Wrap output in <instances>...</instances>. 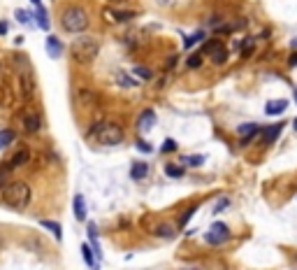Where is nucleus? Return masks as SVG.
I'll list each match as a JSON object with an SVG mask.
<instances>
[{
  "instance_id": "c756f323",
  "label": "nucleus",
  "mask_w": 297,
  "mask_h": 270,
  "mask_svg": "<svg viewBox=\"0 0 297 270\" xmlns=\"http://www.w3.org/2000/svg\"><path fill=\"white\" fill-rule=\"evenodd\" d=\"M14 17H17L21 24H30V21H33V17L28 14L26 9H17V12H14Z\"/></svg>"
},
{
  "instance_id": "f257e3e1",
  "label": "nucleus",
  "mask_w": 297,
  "mask_h": 270,
  "mask_svg": "<svg viewBox=\"0 0 297 270\" xmlns=\"http://www.w3.org/2000/svg\"><path fill=\"white\" fill-rule=\"evenodd\" d=\"M30 200H33V191L28 187L26 182H7L2 191H0V203L9 210H14V212H21V210H26L30 205Z\"/></svg>"
},
{
  "instance_id": "4468645a",
  "label": "nucleus",
  "mask_w": 297,
  "mask_h": 270,
  "mask_svg": "<svg viewBox=\"0 0 297 270\" xmlns=\"http://www.w3.org/2000/svg\"><path fill=\"white\" fill-rule=\"evenodd\" d=\"M283 131V124H274V126L265 128V137H262V144H274L279 140V133Z\"/></svg>"
},
{
  "instance_id": "aec40b11",
  "label": "nucleus",
  "mask_w": 297,
  "mask_h": 270,
  "mask_svg": "<svg viewBox=\"0 0 297 270\" xmlns=\"http://www.w3.org/2000/svg\"><path fill=\"white\" fill-rule=\"evenodd\" d=\"M35 19H37V24H40V28L42 30H49V17H47V12H44V7L40 5V7H35Z\"/></svg>"
},
{
  "instance_id": "bb28decb",
  "label": "nucleus",
  "mask_w": 297,
  "mask_h": 270,
  "mask_svg": "<svg viewBox=\"0 0 297 270\" xmlns=\"http://www.w3.org/2000/svg\"><path fill=\"white\" fill-rule=\"evenodd\" d=\"M219 47H223V42H221V40H209V42L204 45V49H202V54H211V52H216Z\"/></svg>"
},
{
  "instance_id": "72a5a7b5",
  "label": "nucleus",
  "mask_w": 297,
  "mask_h": 270,
  "mask_svg": "<svg viewBox=\"0 0 297 270\" xmlns=\"http://www.w3.org/2000/svg\"><path fill=\"white\" fill-rule=\"evenodd\" d=\"M174 149H176L174 140H165V142H163V152H174Z\"/></svg>"
},
{
  "instance_id": "4c0bfd02",
  "label": "nucleus",
  "mask_w": 297,
  "mask_h": 270,
  "mask_svg": "<svg viewBox=\"0 0 297 270\" xmlns=\"http://www.w3.org/2000/svg\"><path fill=\"white\" fill-rule=\"evenodd\" d=\"M2 244H5V238H2V235H0V249H2Z\"/></svg>"
},
{
  "instance_id": "2f4dec72",
  "label": "nucleus",
  "mask_w": 297,
  "mask_h": 270,
  "mask_svg": "<svg viewBox=\"0 0 297 270\" xmlns=\"http://www.w3.org/2000/svg\"><path fill=\"white\" fill-rule=\"evenodd\" d=\"M135 75H140L142 80H151V77H153V72L148 70V68H142V65H137V68H135Z\"/></svg>"
},
{
  "instance_id": "a878e982",
  "label": "nucleus",
  "mask_w": 297,
  "mask_h": 270,
  "mask_svg": "<svg viewBox=\"0 0 297 270\" xmlns=\"http://www.w3.org/2000/svg\"><path fill=\"white\" fill-rule=\"evenodd\" d=\"M225 207H230V198L223 196V198H219L216 203H214V210H211V212H214V215H219V212H223Z\"/></svg>"
},
{
  "instance_id": "cd10ccee",
  "label": "nucleus",
  "mask_w": 297,
  "mask_h": 270,
  "mask_svg": "<svg viewBox=\"0 0 297 270\" xmlns=\"http://www.w3.org/2000/svg\"><path fill=\"white\" fill-rule=\"evenodd\" d=\"M202 37H204V33H195V35H188V37L184 40V49H191L195 42H200Z\"/></svg>"
},
{
  "instance_id": "a211bd4d",
  "label": "nucleus",
  "mask_w": 297,
  "mask_h": 270,
  "mask_svg": "<svg viewBox=\"0 0 297 270\" xmlns=\"http://www.w3.org/2000/svg\"><path fill=\"white\" fill-rule=\"evenodd\" d=\"M17 140V135H14V131H9V128H5V131H0V149H7L9 144Z\"/></svg>"
},
{
  "instance_id": "9b49d317",
  "label": "nucleus",
  "mask_w": 297,
  "mask_h": 270,
  "mask_svg": "<svg viewBox=\"0 0 297 270\" xmlns=\"http://www.w3.org/2000/svg\"><path fill=\"white\" fill-rule=\"evenodd\" d=\"M40 128H42V119H40L37 112H30V114L24 117V131L26 133H37Z\"/></svg>"
},
{
  "instance_id": "a19ab883",
  "label": "nucleus",
  "mask_w": 297,
  "mask_h": 270,
  "mask_svg": "<svg viewBox=\"0 0 297 270\" xmlns=\"http://www.w3.org/2000/svg\"><path fill=\"white\" fill-rule=\"evenodd\" d=\"M295 100H297V89H295Z\"/></svg>"
},
{
  "instance_id": "f3484780",
  "label": "nucleus",
  "mask_w": 297,
  "mask_h": 270,
  "mask_svg": "<svg viewBox=\"0 0 297 270\" xmlns=\"http://www.w3.org/2000/svg\"><path fill=\"white\" fill-rule=\"evenodd\" d=\"M40 226H42V228H47L51 235H56V240H58V243L63 240V231H61V224H58V221H47V219H42V221H40Z\"/></svg>"
},
{
  "instance_id": "473e14b6",
  "label": "nucleus",
  "mask_w": 297,
  "mask_h": 270,
  "mask_svg": "<svg viewBox=\"0 0 297 270\" xmlns=\"http://www.w3.org/2000/svg\"><path fill=\"white\" fill-rule=\"evenodd\" d=\"M137 149H142V152H153V147H151V144L148 142H144V140H137Z\"/></svg>"
},
{
  "instance_id": "20e7f679",
  "label": "nucleus",
  "mask_w": 297,
  "mask_h": 270,
  "mask_svg": "<svg viewBox=\"0 0 297 270\" xmlns=\"http://www.w3.org/2000/svg\"><path fill=\"white\" fill-rule=\"evenodd\" d=\"M98 52H100V42L96 37H77L70 45V54L79 65H86L91 61H96Z\"/></svg>"
},
{
  "instance_id": "6ab92c4d",
  "label": "nucleus",
  "mask_w": 297,
  "mask_h": 270,
  "mask_svg": "<svg viewBox=\"0 0 297 270\" xmlns=\"http://www.w3.org/2000/svg\"><path fill=\"white\" fill-rule=\"evenodd\" d=\"M81 254H84V259H86V263H88V266H91L93 270L100 268V266H98L100 261H98L96 256H93V252H91V244H81Z\"/></svg>"
},
{
  "instance_id": "ddd939ff",
  "label": "nucleus",
  "mask_w": 297,
  "mask_h": 270,
  "mask_svg": "<svg viewBox=\"0 0 297 270\" xmlns=\"http://www.w3.org/2000/svg\"><path fill=\"white\" fill-rule=\"evenodd\" d=\"M237 133L239 135H244V140H242V142H251V140H253L255 135L260 133V126H258V124H242V126L237 128Z\"/></svg>"
},
{
  "instance_id": "7ed1b4c3",
  "label": "nucleus",
  "mask_w": 297,
  "mask_h": 270,
  "mask_svg": "<svg viewBox=\"0 0 297 270\" xmlns=\"http://www.w3.org/2000/svg\"><path fill=\"white\" fill-rule=\"evenodd\" d=\"M91 24V19H88L86 9L81 7V5H70V7L63 9L61 14V26L65 33H72V35H79V33H84Z\"/></svg>"
},
{
  "instance_id": "393cba45",
  "label": "nucleus",
  "mask_w": 297,
  "mask_h": 270,
  "mask_svg": "<svg viewBox=\"0 0 297 270\" xmlns=\"http://www.w3.org/2000/svg\"><path fill=\"white\" fill-rule=\"evenodd\" d=\"M181 161H184L186 165H202V163H204V156H202V154H198V156H181Z\"/></svg>"
},
{
  "instance_id": "412c9836",
  "label": "nucleus",
  "mask_w": 297,
  "mask_h": 270,
  "mask_svg": "<svg viewBox=\"0 0 297 270\" xmlns=\"http://www.w3.org/2000/svg\"><path fill=\"white\" fill-rule=\"evenodd\" d=\"M211 61H214V63L216 65H223L227 61V49L225 47H219V49H216V52H211Z\"/></svg>"
},
{
  "instance_id": "4be33fe9",
  "label": "nucleus",
  "mask_w": 297,
  "mask_h": 270,
  "mask_svg": "<svg viewBox=\"0 0 297 270\" xmlns=\"http://www.w3.org/2000/svg\"><path fill=\"white\" fill-rule=\"evenodd\" d=\"M107 19H114V21H130L132 12H114V9H107L105 12Z\"/></svg>"
},
{
  "instance_id": "9d476101",
  "label": "nucleus",
  "mask_w": 297,
  "mask_h": 270,
  "mask_svg": "<svg viewBox=\"0 0 297 270\" xmlns=\"http://www.w3.org/2000/svg\"><path fill=\"white\" fill-rule=\"evenodd\" d=\"M153 126H156V112H153V109H144L140 121H137V128H140L142 133H147V131H151Z\"/></svg>"
},
{
  "instance_id": "dca6fc26",
  "label": "nucleus",
  "mask_w": 297,
  "mask_h": 270,
  "mask_svg": "<svg viewBox=\"0 0 297 270\" xmlns=\"http://www.w3.org/2000/svg\"><path fill=\"white\" fill-rule=\"evenodd\" d=\"M153 233L158 235V238H165V240H172L176 235V228L172 224H158L156 228H153Z\"/></svg>"
},
{
  "instance_id": "ea45409f",
  "label": "nucleus",
  "mask_w": 297,
  "mask_h": 270,
  "mask_svg": "<svg viewBox=\"0 0 297 270\" xmlns=\"http://www.w3.org/2000/svg\"><path fill=\"white\" fill-rule=\"evenodd\" d=\"M290 45H293V47H295V49H297V37H295V40H293V42H290Z\"/></svg>"
},
{
  "instance_id": "c9c22d12",
  "label": "nucleus",
  "mask_w": 297,
  "mask_h": 270,
  "mask_svg": "<svg viewBox=\"0 0 297 270\" xmlns=\"http://www.w3.org/2000/svg\"><path fill=\"white\" fill-rule=\"evenodd\" d=\"M290 68H297V54L290 56Z\"/></svg>"
},
{
  "instance_id": "39448f33",
  "label": "nucleus",
  "mask_w": 297,
  "mask_h": 270,
  "mask_svg": "<svg viewBox=\"0 0 297 270\" xmlns=\"http://www.w3.org/2000/svg\"><path fill=\"white\" fill-rule=\"evenodd\" d=\"M14 65H17L19 72V84H21V91H24V98L33 100V96H35V72H33V65L28 61V56H17Z\"/></svg>"
},
{
  "instance_id": "2eb2a0df",
  "label": "nucleus",
  "mask_w": 297,
  "mask_h": 270,
  "mask_svg": "<svg viewBox=\"0 0 297 270\" xmlns=\"http://www.w3.org/2000/svg\"><path fill=\"white\" fill-rule=\"evenodd\" d=\"M147 172H148V165L144 161H135L130 165V177H132V180H144V177H147Z\"/></svg>"
},
{
  "instance_id": "423d86ee",
  "label": "nucleus",
  "mask_w": 297,
  "mask_h": 270,
  "mask_svg": "<svg viewBox=\"0 0 297 270\" xmlns=\"http://www.w3.org/2000/svg\"><path fill=\"white\" fill-rule=\"evenodd\" d=\"M204 240L209 244H223L230 240V228H227V224H223V221H214L211 224V228L204 233Z\"/></svg>"
},
{
  "instance_id": "f8f14e48",
  "label": "nucleus",
  "mask_w": 297,
  "mask_h": 270,
  "mask_svg": "<svg viewBox=\"0 0 297 270\" xmlns=\"http://www.w3.org/2000/svg\"><path fill=\"white\" fill-rule=\"evenodd\" d=\"M72 212H74V219L77 221H84L86 219V200H84L81 193H77L74 200H72Z\"/></svg>"
},
{
  "instance_id": "6e6552de",
  "label": "nucleus",
  "mask_w": 297,
  "mask_h": 270,
  "mask_svg": "<svg viewBox=\"0 0 297 270\" xmlns=\"http://www.w3.org/2000/svg\"><path fill=\"white\" fill-rule=\"evenodd\" d=\"M288 109V100L281 98V100H270L267 105H265V114L267 117H279V114H283Z\"/></svg>"
},
{
  "instance_id": "f03ea898",
  "label": "nucleus",
  "mask_w": 297,
  "mask_h": 270,
  "mask_svg": "<svg viewBox=\"0 0 297 270\" xmlns=\"http://www.w3.org/2000/svg\"><path fill=\"white\" fill-rule=\"evenodd\" d=\"M88 135L91 137H96L98 144H102V147H116V144L123 142V128L119 124H112V121H105V119H100L96 121L93 126L88 128Z\"/></svg>"
},
{
  "instance_id": "1a4fd4ad",
  "label": "nucleus",
  "mask_w": 297,
  "mask_h": 270,
  "mask_svg": "<svg viewBox=\"0 0 297 270\" xmlns=\"http://www.w3.org/2000/svg\"><path fill=\"white\" fill-rule=\"evenodd\" d=\"M63 52H65V49H63V42L56 35L47 37V56H49V58H61Z\"/></svg>"
},
{
  "instance_id": "c85d7f7f",
  "label": "nucleus",
  "mask_w": 297,
  "mask_h": 270,
  "mask_svg": "<svg viewBox=\"0 0 297 270\" xmlns=\"http://www.w3.org/2000/svg\"><path fill=\"white\" fill-rule=\"evenodd\" d=\"M186 65H188V68H200V65H202V54H193V56H188Z\"/></svg>"
},
{
  "instance_id": "f704fd0d",
  "label": "nucleus",
  "mask_w": 297,
  "mask_h": 270,
  "mask_svg": "<svg viewBox=\"0 0 297 270\" xmlns=\"http://www.w3.org/2000/svg\"><path fill=\"white\" fill-rule=\"evenodd\" d=\"M7 33V24L5 21H0V35H5Z\"/></svg>"
},
{
  "instance_id": "e433bc0d",
  "label": "nucleus",
  "mask_w": 297,
  "mask_h": 270,
  "mask_svg": "<svg viewBox=\"0 0 297 270\" xmlns=\"http://www.w3.org/2000/svg\"><path fill=\"white\" fill-rule=\"evenodd\" d=\"M109 2H116V5H121V2H128V0H109Z\"/></svg>"
},
{
  "instance_id": "7c9ffc66",
  "label": "nucleus",
  "mask_w": 297,
  "mask_h": 270,
  "mask_svg": "<svg viewBox=\"0 0 297 270\" xmlns=\"http://www.w3.org/2000/svg\"><path fill=\"white\" fill-rule=\"evenodd\" d=\"M119 84H121V86H137L140 81L132 80V77H128V75H119Z\"/></svg>"
},
{
  "instance_id": "58836bf2",
  "label": "nucleus",
  "mask_w": 297,
  "mask_h": 270,
  "mask_svg": "<svg viewBox=\"0 0 297 270\" xmlns=\"http://www.w3.org/2000/svg\"><path fill=\"white\" fill-rule=\"evenodd\" d=\"M293 131H295V133H297V119H295V121H293Z\"/></svg>"
},
{
  "instance_id": "5701e85b",
  "label": "nucleus",
  "mask_w": 297,
  "mask_h": 270,
  "mask_svg": "<svg viewBox=\"0 0 297 270\" xmlns=\"http://www.w3.org/2000/svg\"><path fill=\"white\" fill-rule=\"evenodd\" d=\"M165 175H167V177H172V180H179V177L184 175V168H181V165H174V163H167V165H165Z\"/></svg>"
},
{
  "instance_id": "b1692460",
  "label": "nucleus",
  "mask_w": 297,
  "mask_h": 270,
  "mask_svg": "<svg viewBox=\"0 0 297 270\" xmlns=\"http://www.w3.org/2000/svg\"><path fill=\"white\" fill-rule=\"evenodd\" d=\"M195 212H198V205L188 207V210H186L184 215H181V221H179V226H181V228H186V226H188V221L193 219V215H195Z\"/></svg>"
},
{
  "instance_id": "0eeeda50",
  "label": "nucleus",
  "mask_w": 297,
  "mask_h": 270,
  "mask_svg": "<svg viewBox=\"0 0 297 270\" xmlns=\"http://www.w3.org/2000/svg\"><path fill=\"white\" fill-rule=\"evenodd\" d=\"M28 159H30V149H28L26 144H19L17 152H12V156L5 161L2 170H17V168H21V165H24Z\"/></svg>"
}]
</instances>
